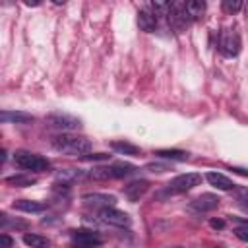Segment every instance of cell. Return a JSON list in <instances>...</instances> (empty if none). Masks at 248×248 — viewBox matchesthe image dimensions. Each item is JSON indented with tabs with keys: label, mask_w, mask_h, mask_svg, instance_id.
Returning <instances> with one entry per match:
<instances>
[{
	"label": "cell",
	"mask_w": 248,
	"mask_h": 248,
	"mask_svg": "<svg viewBox=\"0 0 248 248\" xmlns=\"http://www.w3.org/2000/svg\"><path fill=\"white\" fill-rule=\"evenodd\" d=\"M52 147L64 155H76L83 157L91 149V141L83 136H74V134H58L52 138Z\"/></svg>",
	"instance_id": "6da1fadb"
},
{
	"label": "cell",
	"mask_w": 248,
	"mask_h": 248,
	"mask_svg": "<svg viewBox=\"0 0 248 248\" xmlns=\"http://www.w3.org/2000/svg\"><path fill=\"white\" fill-rule=\"evenodd\" d=\"M132 172H136V167L130 165V163H112V165H107V167H95L91 169L89 172V178L93 180H112V178H124V176H130Z\"/></svg>",
	"instance_id": "7a4b0ae2"
},
{
	"label": "cell",
	"mask_w": 248,
	"mask_h": 248,
	"mask_svg": "<svg viewBox=\"0 0 248 248\" xmlns=\"http://www.w3.org/2000/svg\"><path fill=\"white\" fill-rule=\"evenodd\" d=\"M14 161H16L17 167H21L23 170H31V172H45V170L50 169L48 159H45L43 155L25 151V149L16 151V153H14Z\"/></svg>",
	"instance_id": "3957f363"
},
{
	"label": "cell",
	"mask_w": 248,
	"mask_h": 248,
	"mask_svg": "<svg viewBox=\"0 0 248 248\" xmlns=\"http://www.w3.org/2000/svg\"><path fill=\"white\" fill-rule=\"evenodd\" d=\"M45 124L60 134H70L78 128H81V120L68 114V112H50L46 118H45Z\"/></svg>",
	"instance_id": "277c9868"
},
{
	"label": "cell",
	"mask_w": 248,
	"mask_h": 248,
	"mask_svg": "<svg viewBox=\"0 0 248 248\" xmlns=\"http://www.w3.org/2000/svg\"><path fill=\"white\" fill-rule=\"evenodd\" d=\"M219 50L229 58H232V56H236L240 52V35L236 31V27H227V29L221 31V35H219Z\"/></svg>",
	"instance_id": "5b68a950"
},
{
	"label": "cell",
	"mask_w": 248,
	"mask_h": 248,
	"mask_svg": "<svg viewBox=\"0 0 248 248\" xmlns=\"http://www.w3.org/2000/svg\"><path fill=\"white\" fill-rule=\"evenodd\" d=\"M202 182V174L198 172H186V174H178L174 176L169 184H167V192L169 194H182L192 190L194 186H198Z\"/></svg>",
	"instance_id": "8992f818"
},
{
	"label": "cell",
	"mask_w": 248,
	"mask_h": 248,
	"mask_svg": "<svg viewBox=\"0 0 248 248\" xmlns=\"http://www.w3.org/2000/svg\"><path fill=\"white\" fill-rule=\"evenodd\" d=\"M72 242H74V248H99L103 244V238L93 231L78 229L72 232Z\"/></svg>",
	"instance_id": "52a82bcc"
},
{
	"label": "cell",
	"mask_w": 248,
	"mask_h": 248,
	"mask_svg": "<svg viewBox=\"0 0 248 248\" xmlns=\"http://www.w3.org/2000/svg\"><path fill=\"white\" fill-rule=\"evenodd\" d=\"M99 219L107 225H114V227H128L132 223L130 215L126 211H120L116 207H105L99 211Z\"/></svg>",
	"instance_id": "ba28073f"
},
{
	"label": "cell",
	"mask_w": 248,
	"mask_h": 248,
	"mask_svg": "<svg viewBox=\"0 0 248 248\" xmlns=\"http://www.w3.org/2000/svg\"><path fill=\"white\" fill-rule=\"evenodd\" d=\"M81 200H83L85 205H93V207H101V209L114 207V203H116V196H112V194H101V192L83 194Z\"/></svg>",
	"instance_id": "9c48e42d"
},
{
	"label": "cell",
	"mask_w": 248,
	"mask_h": 248,
	"mask_svg": "<svg viewBox=\"0 0 248 248\" xmlns=\"http://www.w3.org/2000/svg\"><path fill=\"white\" fill-rule=\"evenodd\" d=\"M219 198L215 194H202L198 196L194 202H192V209L200 211V213H207V211H213L219 207Z\"/></svg>",
	"instance_id": "30bf717a"
},
{
	"label": "cell",
	"mask_w": 248,
	"mask_h": 248,
	"mask_svg": "<svg viewBox=\"0 0 248 248\" xmlns=\"http://www.w3.org/2000/svg\"><path fill=\"white\" fill-rule=\"evenodd\" d=\"M147 190H149V182L147 180H134V182H130V184L124 186V196L130 202H138Z\"/></svg>",
	"instance_id": "8fae6325"
},
{
	"label": "cell",
	"mask_w": 248,
	"mask_h": 248,
	"mask_svg": "<svg viewBox=\"0 0 248 248\" xmlns=\"http://www.w3.org/2000/svg\"><path fill=\"white\" fill-rule=\"evenodd\" d=\"M138 25L141 31L151 33L157 29V16L151 10H140L138 12Z\"/></svg>",
	"instance_id": "7c38bea8"
},
{
	"label": "cell",
	"mask_w": 248,
	"mask_h": 248,
	"mask_svg": "<svg viewBox=\"0 0 248 248\" xmlns=\"http://www.w3.org/2000/svg\"><path fill=\"white\" fill-rule=\"evenodd\" d=\"M0 120H2L4 124H10V122L25 124V122H31V120H33V114L21 112V110H2V112H0Z\"/></svg>",
	"instance_id": "4fadbf2b"
},
{
	"label": "cell",
	"mask_w": 248,
	"mask_h": 248,
	"mask_svg": "<svg viewBox=\"0 0 248 248\" xmlns=\"http://www.w3.org/2000/svg\"><path fill=\"white\" fill-rule=\"evenodd\" d=\"M205 178H207V182H209L211 186H215V188H219V190H231V188H234L232 180H231L229 176L221 174V172H207Z\"/></svg>",
	"instance_id": "5bb4252c"
},
{
	"label": "cell",
	"mask_w": 248,
	"mask_h": 248,
	"mask_svg": "<svg viewBox=\"0 0 248 248\" xmlns=\"http://www.w3.org/2000/svg\"><path fill=\"white\" fill-rule=\"evenodd\" d=\"M14 207L19 211H25V213H41V211H45L46 205L43 202H35V200H17V202H14Z\"/></svg>",
	"instance_id": "9a60e30c"
},
{
	"label": "cell",
	"mask_w": 248,
	"mask_h": 248,
	"mask_svg": "<svg viewBox=\"0 0 248 248\" xmlns=\"http://www.w3.org/2000/svg\"><path fill=\"white\" fill-rule=\"evenodd\" d=\"M110 147L114 149V151H118V153H122V155H140L141 153V149L138 147V145H134V143H130V141H124V140H114V141H110Z\"/></svg>",
	"instance_id": "2e32d148"
},
{
	"label": "cell",
	"mask_w": 248,
	"mask_h": 248,
	"mask_svg": "<svg viewBox=\"0 0 248 248\" xmlns=\"http://www.w3.org/2000/svg\"><path fill=\"white\" fill-rule=\"evenodd\" d=\"M23 244L29 246V248H48L50 240L46 236H41V234H35V232H27V234H23Z\"/></svg>",
	"instance_id": "e0dca14e"
},
{
	"label": "cell",
	"mask_w": 248,
	"mask_h": 248,
	"mask_svg": "<svg viewBox=\"0 0 248 248\" xmlns=\"http://www.w3.org/2000/svg\"><path fill=\"white\" fill-rule=\"evenodd\" d=\"M184 4H186V14H188V17L192 21L200 19L203 16V12H205V2H202V0H188Z\"/></svg>",
	"instance_id": "ac0fdd59"
},
{
	"label": "cell",
	"mask_w": 248,
	"mask_h": 248,
	"mask_svg": "<svg viewBox=\"0 0 248 248\" xmlns=\"http://www.w3.org/2000/svg\"><path fill=\"white\" fill-rule=\"evenodd\" d=\"M81 176H83V172L78 170V169H62V170L56 172V180H60L62 184H70V182H74Z\"/></svg>",
	"instance_id": "d6986e66"
},
{
	"label": "cell",
	"mask_w": 248,
	"mask_h": 248,
	"mask_svg": "<svg viewBox=\"0 0 248 248\" xmlns=\"http://www.w3.org/2000/svg\"><path fill=\"white\" fill-rule=\"evenodd\" d=\"M6 182L12 184V186H17V188H25V186L35 184L37 178L35 176H29V174H14V176H8Z\"/></svg>",
	"instance_id": "ffe728a7"
},
{
	"label": "cell",
	"mask_w": 248,
	"mask_h": 248,
	"mask_svg": "<svg viewBox=\"0 0 248 248\" xmlns=\"http://www.w3.org/2000/svg\"><path fill=\"white\" fill-rule=\"evenodd\" d=\"M155 155L161 159H170V161H186L188 159V153L180 151V149H159Z\"/></svg>",
	"instance_id": "44dd1931"
},
{
	"label": "cell",
	"mask_w": 248,
	"mask_h": 248,
	"mask_svg": "<svg viewBox=\"0 0 248 248\" xmlns=\"http://www.w3.org/2000/svg\"><path fill=\"white\" fill-rule=\"evenodd\" d=\"M170 4H172V2H151V4H149V10H151L157 17H159V16H169Z\"/></svg>",
	"instance_id": "7402d4cb"
},
{
	"label": "cell",
	"mask_w": 248,
	"mask_h": 248,
	"mask_svg": "<svg viewBox=\"0 0 248 248\" xmlns=\"http://www.w3.org/2000/svg\"><path fill=\"white\" fill-rule=\"evenodd\" d=\"M242 6L244 4L240 0H223V4H221L223 12H227V14H236V12L242 10Z\"/></svg>",
	"instance_id": "603a6c76"
},
{
	"label": "cell",
	"mask_w": 248,
	"mask_h": 248,
	"mask_svg": "<svg viewBox=\"0 0 248 248\" xmlns=\"http://www.w3.org/2000/svg\"><path fill=\"white\" fill-rule=\"evenodd\" d=\"M234 236H236L238 240H242V242H248V223L236 227V229H234Z\"/></svg>",
	"instance_id": "cb8c5ba5"
},
{
	"label": "cell",
	"mask_w": 248,
	"mask_h": 248,
	"mask_svg": "<svg viewBox=\"0 0 248 248\" xmlns=\"http://www.w3.org/2000/svg\"><path fill=\"white\" fill-rule=\"evenodd\" d=\"M110 155H107V153H87V155H83L81 159L83 161H105V159H108Z\"/></svg>",
	"instance_id": "d4e9b609"
},
{
	"label": "cell",
	"mask_w": 248,
	"mask_h": 248,
	"mask_svg": "<svg viewBox=\"0 0 248 248\" xmlns=\"http://www.w3.org/2000/svg\"><path fill=\"white\" fill-rule=\"evenodd\" d=\"M147 170H151V172H165V170H169V167L167 165H161V163H149L147 165Z\"/></svg>",
	"instance_id": "484cf974"
},
{
	"label": "cell",
	"mask_w": 248,
	"mask_h": 248,
	"mask_svg": "<svg viewBox=\"0 0 248 248\" xmlns=\"http://www.w3.org/2000/svg\"><path fill=\"white\" fill-rule=\"evenodd\" d=\"M236 196H238V200L248 207V188H246V186H244V188H238V190H236Z\"/></svg>",
	"instance_id": "4316f807"
},
{
	"label": "cell",
	"mask_w": 248,
	"mask_h": 248,
	"mask_svg": "<svg viewBox=\"0 0 248 248\" xmlns=\"http://www.w3.org/2000/svg\"><path fill=\"white\" fill-rule=\"evenodd\" d=\"M10 246H12V238L4 232V234L0 236V248H10Z\"/></svg>",
	"instance_id": "83f0119b"
},
{
	"label": "cell",
	"mask_w": 248,
	"mask_h": 248,
	"mask_svg": "<svg viewBox=\"0 0 248 248\" xmlns=\"http://www.w3.org/2000/svg\"><path fill=\"white\" fill-rule=\"evenodd\" d=\"M209 225H211L213 229H223V227H225V221H221V219H211Z\"/></svg>",
	"instance_id": "f1b7e54d"
},
{
	"label": "cell",
	"mask_w": 248,
	"mask_h": 248,
	"mask_svg": "<svg viewBox=\"0 0 248 248\" xmlns=\"http://www.w3.org/2000/svg\"><path fill=\"white\" fill-rule=\"evenodd\" d=\"M231 170H232V172H236V174H242V176H248V170H244V169H238V167H232Z\"/></svg>",
	"instance_id": "f546056e"
},
{
	"label": "cell",
	"mask_w": 248,
	"mask_h": 248,
	"mask_svg": "<svg viewBox=\"0 0 248 248\" xmlns=\"http://www.w3.org/2000/svg\"><path fill=\"white\" fill-rule=\"evenodd\" d=\"M25 4H27V6H39L41 2H39V0H27Z\"/></svg>",
	"instance_id": "4dcf8cb0"
},
{
	"label": "cell",
	"mask_w": 248,
	"mask_h": 248,
	"mask_svg": "<svg viewBox=\"0 0 248 248\" xmlns=\"http://www.w3.org/2000/svg\"><path fill=\"white\" fill-rule=\"evenodd\" d=\"M174 248H182V246H174Z\"/></svg>",
	"instance_id": "1f68e13d"
}]
</instances>
